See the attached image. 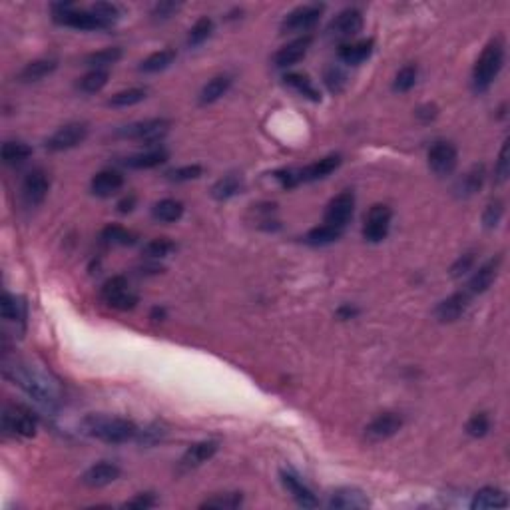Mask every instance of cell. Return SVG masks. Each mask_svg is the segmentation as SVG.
Returning a JSON list of instances; mask_svg holds the SVG:
<instances>
[{
    "mask_svg": "<svg viewBox=\"0 0 510 510\" xmlns=\"http://www.w3.org/2000/svg\"><path fill=\"white\" fill-rule=\"evenodd\" d=\"M459 164V152L451 142H437L429 150V168L437 175H449Z\"/></svg>",
    "mask_w": 510,
    "mask_h": 510,
    "instance_id": "cell-12",
    "label": "cell"
},
{
    "mask_svg": "<svg viewBox=\"0 0 510 510\" xmlns=\"http://www.w3.org/2000/svg\"><path fill=\"white\" fill-rule=\"evenodd\" d=\"M124 185V175L114 170H104V172H98L92 182H90V190L98 198H110L116 192H120Z\"/></svg>",
    "mask_w": 510,
    "mask_h": 510,
    "instance_id": "cell-23",
    "label": "cell"
},
{
    "mask_svg": "<svg viewBox=\"0 0 510 510\" xmlns=\"http://www.w3.org/2000/svg\"><path fill=\"white\" fill-rule=\"evenodd\" d=\"M152 215H154L155 222H162V223L178 222V220H182L183 215V203L178 202V200H172V198L160 200L158 203H154Z\"/></svg>",
    "mask_w": 510,
    "mask_h": 510,
    "instance_id": "cell-29",
    "label": "cell"
},
{
    "mask_svg": "<svg viewBox=\"0 0 510 510\" xmlns=\"http://www.w3.org/2000/svg\"><path fill=\"white\" fill-rule=\"evenodd\" d=\"M469 301H471L469 291H457V293L449 295V297L443 299V301L437 305L434 317H437V321H441V323H453V321H457V319L461 317L462 313L466 311Z\"/></svg>",
    "mask_w": 510,
    "mask_h": 510,
    "instance_id": "cell-16",
    "label": "cell"
},
{
    "mask_svg": "<svg viewBox=\"0 0 510 510\" xmlns=\"http://www.w3.org/2000/svg\"><path fill=\"white\" fill-rule=\"evenodd\" d=\"M32 155V148L24 142H6L2 146V162L6 165H19Z\"/></svg>",
    "mask_w": 510,
    "mask_h": 510,
    "instance_id": "cell-36",
    "label": "cell"
},
{
    "mask_svg": "<svg viewBox=\"0 0 510 510\" xmlns=\"http://www.w3.org/2000/svg\"><path fill=\"white\" fill-rule=\"evenodd\" d=\"M148 96V90L146 88H130V90H122L114 96L108 100V106L112 108H128L140 104L142 100H146Z\"/></svg>",
    "mask_w": 510,
    "mask_h": 510,
    "instance_id": "cell-38",
    "label": "cell"
},
{
    "mask_svg": "<svg viewBox=\"0 0 510 510\" xmlns=\"http://www.w3.org/2000/svg\"><path fill=\"white\" fill-rule=\"evenodd\" d=\"M172 251H175V243L170 241L168 238H155L150 243L144 245V255L150 257V260H160V257H165L170 255Z\"/></svg>",
    "mask_w": 510,
    "mask_h": 510,
    "instance_id": "cell-43",
    "label": "cell"
},
{
    "mask_svg": "<svg viewBox=\"0 0 510 510\" xmlns=\"http://www.w3.org/2000/svg\"><path fill=\"white\" fill-rule=\"evenodd\" d=\"M178 6H180V4H175V2H160V4H155L152 16H154L155 20H168L173 12L178 10Z\"/></svg>",
    "mask_w": 510,
    "mask_h": 510,
    "instance_id": "cell-54",
    "label": "cell"
},
{
    "mask_svg": "<svg viewBox=\"0 0 510 510\" xmlns=\"http://www.w3.org/2000/svg\"><path fill=\"white\" fill-rule=\"evenodd\" d=\"M403 427V419L397 413H383L375 417L371 423L365 427V439L369 443H381L391 439Z\"/></svg>",
    "mask_w": 510,
    "mask_h": 510,
    "instance_id": "cell-13",
    "label": "cell"
},
{
    "mask_svg": "<svg viewBox=\"0 0 510 510\" xmlns=\"http://www.w3.org/2000/svg\"><path fill=\"white\" fill-rule=\"evenodd\" d=\"M504 64V46L501 40H492L486 44V49L482 50V54L474 64L472 70V86L476 92L489 90L494 78L499 76Z\"/></svg>",
    "mask_w": 510,
    "mask_h": 510,
    "instance_id": "cell-3",
    "label": "cell"
},
{
    "mask_svg": "<svg viewBox=\"0 0 510 510\" xmlns=\"http://www.w3.org/2000/svg\"><path fill=\"white\" fill-rule=\"evenodd\" d=\"M509 142H504L501 148V155H499V162L494 168V180L496 183H504L509 180Z\"/></svg>",
    "mask_w": 510,
    "mask_h": 510,
    "instance_id": "cell-51",
    "label": "cell"
},
{
    "mask_svg": "<svg viewBox=\"0 0 510 510\" xmlns=\"http://www.w3.org/2000/svg\"><path fill=\"white\" fill-rule=\"evenodd\" d=\"M501 257H494V260H489L484 265H481L479 270L474 271V275L469 281V295H481L484 293L486 289L491 287L496 275H499V270H501Z\"/></svg>",
    "mask_w": 510,
    "mask_h": 510,
    "instance_id": "cell-20",
    "label": "cell"
},
{
    "mask_svg": "<svg viewBox=\"0 0 510 510\" xmlns=\"http://www.w3.org/2000/svg\"><path fill=\"white\" fill-rule=\"evenodd\" d=\"M489 431H491V419L484 413L472 414L471 419H469V423H466V433L474 437V439H482Z\"/></svg>",
    "mask_w": 510,
    "mask_h": 510,
    "instance_id": "cell-48",
    "label": "cell"
},
{
    "mask_svg": "<svg viewBox=\"0 0 510 510\" xmlns=\"http://www.w3.org/2000/svg\"><path fill=\"white\" fill-rule=\"evenodd\" d=\"M88 138V126L84 122H70L58 128L54 134L46 140L49 152H64L80 146Z\"/></svg>",
    "mask_w": 510,
    "mask_h": 510,
    "instance_id": "cell-9",
    "label": "cell"
},
{
    "mask_svg": "<svg viewBox=\"0 0 510 510\" xmlns=\"http://www.w3.org/2000/svg\"><path fill=\"white\" fill-rule=\"evenodd\" d=\"M373 46H375L373 39L359 40V42H353V44H343V46L339 49V58H341L345 64L357 66V64L365 62L367 58L373 54Z\"/></svg>",
    "mask_w": 510,
    "mask_h": 510,
    "instance_id": "cell-25",
    "label": "cell"
},
{
    "mask_svg": "<svg viewBox=\"0 0 510 510\" xmlns=\"http://www.w3.org/2000/svg\"><path fill=\"white\" fill-rule=\"evenodd\" d=\"M218 449H220V443H218V441H202V443L192 444V447L183 453L182 459H180V471L198 469L200 464L210 461L213 454L218 453Z\"/></svg>",
    "mask_w": 510,
    "mask_h": 510,
    "instance_id": "cell-19",
    "label": "cell"
},
{
    "mask_svg": "<svg viewBox=\"0 0 510 510\" xmlns=\"http://www.w3.org/2000/svg\"><path fill=\"white\" fill-rule=\"evenodd\" d=\"M323 80H325V86L329 88V92H333V94L343 92V88L347 86V74L339 66H329L325 70Z\"/></svg>",
    "mask_w": 510,
    "mask_h": 510,
    "instance_id": "cell-47",
    "label": "cell"
},
{
    "mask_svg": "<svg viewBox=\"0 0 510 510\" xmlns=\"http://www.w3.org/2000/svg\"><path fill=\"white\" fill-rule=\"evenodd\" d=\"M120 58H122V49L112 46V49L98 50V52H94V54H90V56L86 58V64L94 68V70H96V68H104V70H106V66L116 64Z\"/></svg>",
    "mask_w": 510,
    "mask_h": 510,
    "instance_id": "cell-42",
    "label": "cell"
},
{
    "mask_svg": "<svg viewBox=\"0 0 510 510\" xmlns=\"http://www.w3.org/2000/svg\"><path fill=\"white\" fill-rule=\"evenodd\" d=\"M212 32L213 20L210 19V16H202V19L198 20L192 29H190V32H188V46H192V49L200 46V44H203L205 40L212 36Z\"/></svg>",
    "mask_w": 510,
    "mask_h": 510,
    "instance_id": "cell-40",
    "label": "cell"
},
{
    "mask_svg": "<svg viewBox=\"0 0 510 510\" xmlns=\"http://www.w3.org/2000/svg\"><path fill=\"white\" fill-rule=\"evenodd\" d=\"M102 299L104 303H108L110 307L118 309V311H130L138 305V293L130 287V283L124 275H116L102 285Z\"/></svg>",
    "mask_w": 510,
    "mask_h": 510,
    "instance_id": "cell-5",
    "label": "cell"
},
{
    "mask_svg": "<svg viewBox=\"0 0 510 510\" xmlns=\"http://www.w3.org/2000/svg\"><path fill=\"white\" fill-rule=\"evenodd\" d=\"M502 213H504V208H502L501 200H494L486 205L484 210V215H482V222L486 228H496L499 222L502 220Z\"/></svg>",
    "mask_w": 510,
    "mask_h": 510,
    "instance_id": "cell-50",
    "label": "cell"
},
{
    "mask_svg": "<svg viewBox=\"0 0 510 510\" xmlns=\"http://www.w3.org/2000/svg\"><path fill=\"white\" fill-rule=\"evenodd\" d=\"M134 205H136V198L134 195H128V198H124L122 202L118 203V212L120 213L132 212V210H134Z\"/></svg>",
    "mask_w": 510,
    "mask_h": 510,
    "instance_id": "cell-55",
    "label": "cell"
},
{
    "mask_svg": "<svg viewBox=\"0 0 510 510\" xmlns=\"http://www.w3.org/2000/svg\"><path fill=\"white\" fill-rule=\"evenodd\" d=\"M241 502H243L241 492H223V494H215L212 499L202 502L200 509H238V506H241Z\"/></svg>",
    "mask_w": 510,
    "mask_h": 510,
    "instance_id": "cell-41",
    "label": "cell"
},
{
    "mask_svg": "<svg viewBox=\"0 0 510 510\" xmlns=\"http://www.w3.org/2000/svg\"><path fill=\"white\" fill-rule=\"evenodd\" d=\"M108 78H110V72L104 70V68H96V70H90L86 76L80 78L78 82V90L84 92V94H96L100 92L102 88L108 84Z\"/></svg>",
    "mask_w": 510,
    "mask_h": 510,
    "instance_id": "cell-35",
    "label": "cell"
},
{
    "mask_svg": "<svg viewBox=\"0 0 510 510\" xmlns=\"http://www.w3.org/2000/svg\"><path fill=\"white\" fill-rule=\"evenodd\" d=\"M54 20L62 26L74 30H106L108 26L92 10H74L70 4L54 6Z\"/></svg>",
    "mask_w": 510,
    "mask_h": 510,
    "instance_id": "cell-7",
    "label": "cell"
},
{
    "mask_svg": "<svg viewBox=\"0 0 510 510\" xmlns=\"http://www.w3.org/2000/svg\"><path fill=\"white\" fill-rule=\"evenodd\" d=\"M363 30V14L357 9H347L333 19L329 32L335 39H353Z\"/></svg>",
    "mask_w": 510,
    "mask_h": 510,
    "instance_id": "cell-15",
    "label": "cell"
},
{
    "mask_svg": "<svg viewBox=\"0 0 510 510\" xmlns=\"http://www.w3.org/2000/svg\"><path fill=\"white\" fill-rule=\"evenodd\" d=\"M231 86V78L230 76H215L212 78L205 86L202 88V92H200V104H213L215 100H220V98L230 90Z\"/></svg>",
    "mask_w": 510,
    "mask_h": 510,
    "instance_id": "cell-33",
    "label": "cell"
},
{
    "mask_svg": "<svg viewBox=\"0 0 510 510\" xmlns=\"http://www.w3.org/2000/svg\"><path fill=\"white\" fill-rule=\"evenodd\" d=\"M417 114H419V118H423L424 122H429V120H433L434 116H437V108H434V106H424V108H421V110H419Z\"/></svg>",
    "mask_w": 510,
    "mask_h": 510,
    "instance_id": "cell-57",
    "label": "cell"
},
{
    "mask_svg": "<svg viewBox=\"0 0 510 510\" xmlns=\"http://www.w3.org/2000/svg\"><path fill=\"white\" fill-rule=\"evenodd\" d=\"M341 165V155L339 154H331L321 158L317 162L309 164L307 168H303L301 172H297L299 183L301 182H317V180H323L327 178L329 173H333Z\"/></svg>",
    "mask_w": 510,
    "mask_h": 510,
    "instance_id": "cell-22",
    "label": "cell"
},
{
    "mask_svg": "<svg viewBox=\"0 0 510 510\" xmlns=\"http://www.w3.org/2000/svg\"><path fill=\"white\" fill-rule=\"evenodd\" d=\"M90 10H92L98 19L106 24L108 29H110L112 24H116V22H118V19H120V10H118V6L110 4V2H98V4H94V6H92Z\"/></svg>",
    "mask_w": 510,
    "mask_h": 510,
    "instance_id": "cell-49",
    "label": "cell"
},
{
    "mask_svg": "<svg viewBox=\"0 0 510 510\" xmlns=\"http://www.w3.org/2000/svg\"><path fill=\"white\" fill-rule=\"evenodd\" d=\"M241 188H243V182H241L240 175L238 173H228V175H223L222 180H218V182L213 183L212 198L218 200V202H225V200H230L233 195H238L241 192Z\"/></svg>",
    "mask_w": 510,
    "mask_h": 510,
    "instance_id": "cell-30",
    "label": "cell"
},
{
    "mask_svg": "<svg viewBox=\"0 0 510 510\" xmlns=\"http://www.w3.org/2000/svg\"><path fill=\"white\" fill-rule=\"evenodd\" d=\"M353 212H355V193L351 190H345L329 202L327 210H325V223L339 228V230H345L349 220L353 218Z\"/></svg>",
    "mask_w": 510,
    "mask_h": 510,
    "instance_id": "cell-10",
    "label": "cell"
},
{
    "mask_svg": "<svg viewBox=\"0 0 510 510\" xmlns=\"http://www.w3.org/2000/svg\"><path fill=\"white\" fill-rule=\"evenodd\" d=\"M0 313L2 317L9 321H22L24 319V303H20V299L12 297L10 293H4L2 303H0Z\"/></svg>",
    "mask_w": 510,
    "mask_h": 510,
    "instance_id": "cell-45",
    "label": "cell"
},
{
    "mask_svg": "<svg viewBox=\"0 0 510 510\" xmlns=\"http://www.w3.org/2000/svg\"><path fill=\"white\" fill-rule=\"evenodd\" d=\"M155 496L152 494V492H142V494H138V496H134L132 501L124 502L126 509H152V506H155Z\"/></svg>",
    "mask_w": 510,
    "mask_h": 510,
    "instance_id": "cell-52",
    "label": "cell"
},
{
    "mask_svg": "<svg viewBox=\"0 0 510 510\" xmlns=\"http://www.w3.org/2000/svg\"><path fill=\"white\" fill-rule=\"evenodd\" d=\"M2 371L4 377L10 379L14 385H19L24 393L32 397L36 403L44 404L49 409H56L62 404V387L54 377L40 369L34 363L16 357H2Z\"/></svg>",
    "mask_w": 510,
    "mask_h": 510,
    "instance_id": "cell-1",
    "label": "cell"
},
{
    "mask_svg": "<svg viewBox=\"0 0 510 510\" xmlns=\"http://www.w3.org/2000/svg\"><path fill=\"white\" fill-rule=\"evenodd\" d=\"M285 80V84L287 86H291L295 92H299L301 96L309 98V100H313V102H319L321 100V94L317 92V88L311 84V80H309L307 76H303V74H287V76L283 78Z\"/></svg>",
    "mask_w": 510,
    "mask_h": 510,
    "instance_id": "cell-39",
    "label": "cell"
},
{
    "mask_svg": "<svg viewBox=\"0 0 510 510\" xmlns=\"http://www.w3.org/2000/svg\"><path fill=\"white\" fill-rule=\"evenodd\" d=\"M343 230L339 228H333V225H319V228H313V230L307 231V235L303 238V241L311 245V248H323V245H329V243H335V241L341 238Z\"/></svg>",
    "mask_w": 510,
    "mask_h": 510,
    "instance_id": "cell-31",
    "label": "cell"
},
{
    "mask_svg": "<svg viewBox=\"0 0 510 510\" xmlns=\"http://www.w3.org/2000/svg\"><path fill=\"white\" fill-rule=\"evenodd\" d=\"M359 313V309L353 307V305H343V307H339L337 315L341 319H353Z\"/></svg>",
    "mask_w": 510,
    "mask_h": 510,
    "instance_id": "cell-56",
    "label": "cell"
},
{
    "mask_svg": "<svg viewBox=\"0 0 510 510\" xmlns=\"http://www.w3.org/2000/svg\"><path fill=\"white\" fill-rule=\"evenodd\" d=\"M170 126H172V122L165 120V118H150V120H142V122H134V124L120 128L116 136L126 138V140H138V142L152 144V142H158L168 134Z\"/></svg>",
    "mask_w": 510,
    "mask_h": 510,
    "instance_id": "cell-6",
    "label": "cell"
},
{
    "mask_svg": "<svg viewBox=\"0 0 510 510\" xmlns=\"http://www.w3.org/2000/svg\"><path fill=\"white\" fill-rule=\"evenodd\" d=\"M100 238L108 245H134L136 240H138L136 233L128 231L122 225H106L100 233Z\"/></svg>",
    "mask_w": 510,
    "mask_h": 510,
    "instance_id": "cell-37",
    "label": "cell"
},
{
    "mask_svg": "<svg viewBox=\"0 0 510 510\" xmlns=\"http://www.w3.org/2000/svg\"><path fill=\"white\" fill-rule=\"evenodd\" d=\"M482 182H484V165H474L462 175L461 182L457 183V192L462 198H469L481 190Z\"/></svg>",
    "mask_w": 510,
    "mask_h": 510,
    "instance_id": "cell-34",
    "label": "cell"
},
{
    "mask_svg": "<svg viewBox=\"0 0 510 510\" xmlns=\"http://www.w3.org/2000/svg\"><path fill=\"white\" fill-rule=\"evenodd\" d=\"M391 208L385 203H375L369 213L365 215V225H363V238L369 243H379L389 235V228H391Z\"/></svg>",
    "mask_w": 510,
    "mask_h": 510,
    "instance_id": "cell-8",
    "label": "cell"
},
{
    "mask_svg": "<svg viewBox=\"0 0 510 510\" xmlns=\"http://www.w3.org/2000/svg\"><path fill=\"white\" fill-rule=\"evenodd\" d=\"M2 429L14 437H24L30 439L36 434L39 429V419L30 409L22 404H6L2 411Z\"/></svg>",
    "mask_w": 510,
    "mask_h": 510,
    "instance_id": "cell-4",
    "label": "cell"
},
{
    "mask_svg": "<svg viewBox=\"0 0 510 510\" xmlns=\"http://www.w3.org/2000/svg\"><path fill=\"white\" fill-rule=\"evenodd\" d=\"M56 60H49V58L34 60V62H29L26 66L20 70L19 80L20 82H39L42 78L50 76L56 70Z\"/></svg>",
    "mask_w": 510,
    "mask_h": 510,
    "instance_id": "cell-28",
    "label": "cell"
},
{
    "mask_svg": "<svg viewBox=\"0 0 510 510\" xmlns=\"http://www.w3.org/2000/svg\"><path fill=\"white\" fill-rule=\"evenodd\" d=\"M471 506L474 510L479 509H504L509 506V499L501 489H494V486H484L481 491L474 494Z\"/></svg>",
    "mask_w": 510,
    "mask_h": 510,
    "instance_id": "cell-27",
    "label": "cell"
},
{
    "mask_svg": "<svg viewBox=\"0 0 510 510\" xmlns=\"http://www.w3.org/2000/svg\"><path fill=\"white\" fill-rule=\"evenodd\" d=\"M49 190H50L49 173L44 172V170H32V172L26 173V178H24V182H22V190H20V193H22L24 203L30 205V208H34V205H39V203L44 202V198L49 195Z\"/></svg>",
    "mask_w": 510,
    "mask_h": 510,
    "instance_id": "cell-14",
    "label": "cell"
},
{
    "mask_svg": "<svg viewBox=\"0 0 510 510\" xmlns=\"http://www.w3.org/2000/svg\"><path fill=\"white\" fill-rule=\"evenodd\" d=\"M120 466L114 462H98L82 474V484L90 489H102L120 479Z\"/></svg>",
    "mask_w": 510,
    "mask_h": 510,
    "instance_id": "cell-18",
    "label": "cell"
},
{
    "mask_svg": "<svg viewBox=\"0 0 510 510\" xmlns=\"http://www.w3.org/2000/svg\"><path fill=\"white\" fill-rule=\"evenodd\" d=\"M281 482H283V486L287 489V492L293 496V501L297 502L299 506H303V509H315L319 504L313 491L299 479L295 472L283 469V471H281Z\"/></svg>",
    "mask_w": 510,
    "mask_h": 510,
    "instance_id": "cell-17",
    "label": "cell"
},
{
    "mask_svg": "<svg viewBox=\"0 0 510 510\" xmlns=\"http://www.w3.org/2000/svg\"><path fill=\"white\" fill-rule=\"evenodd\" d=\"M175 56H178V54H175V50L173 49L158 50V52H154V54H150V56L146 58V60H142V64H140V72H146V74H155V72H162V70H165L168 66H172Z\"/></svg>",
    "mask_w": 510,
    "mask_h": 510,
    "instance_id": "cell-32",
    "label": "cell"
},
{
    "mask_svg": "<svg viewBox=\"0 0 510 510\" xmlns=\"http://www.w3.org/2000/svg\"><path fill=\"white\" fill-rule=\"evenodd\" d=\"M417 76H419V70L414 64H409V66H403L399 72H397L395 82H393V90L395 92H409L411 88L417 84Z\"/></svg>",
    "mask_w": 510,
    "mask_h": 510,
    "instance_id": "cell-44",
    "label": "cell"
},
{
    "mask_svg": "<svg viewBox=\"0 0 510 510\" xmlns=\"http://www.w3.org/2000/svg\"><path fill=\"white\" fill-rule=\"evenodd\" d=\"M82 431L88 437L100 439L104 443L120 444L128 443L138 437V427L128 419L120 417H106V414H90L82 421Z\"/></svg>",
    "mask_w": 510,
    "mask_h": 510,
    "instance_id": "cell-2",
    "label": "cell"
},
{
    "mask_svg": "<svg viewBox=\"0 0 510 510\" xmlns=\"http://www.w3.org/2000/svg\"><path fill=\"white\" fill-rule=\"evenodd\" d=\"M311 36L309 34H305V36H301V39L293 40V42H289V44H285L283 49H280L277 52H275V56H273V62H275V66L277 68H287V66H293V64H297L301 58L307 54L309 46H311Z\"/></svg>",
    "mask_w": 510,
    "mask_h": 510,
    "instance_id": "cell-21",
    "label": "cell"
},
{
    "mask_svg": "<svg viewBox=\"0 0 510 510\" xmlns=\"http://www.w3.org/2000/svg\"><path fill=\"white\" fill-rule=\"evenodd\" d=\"M323 6L319 4H309V6H299L293 12H289L285 20L281 22V32H305V30L313 29L321 19Z\"/></svg>",
    "mask_w": 510,
    "mask_h": 510,
    "instance_id": "cell-11",
    "label": "cell"
},
{
    "mask_svg": "<svg viewBox=\"0 0 510 510\" xmlns=\"http://www.w3.org/2000/svg\"><path fill=\"white\" fill-rule=\"evenodd\" d=\"M472 261H474V255H472V253H464V255L459 257V261L453 265L451 275H453V277H461V275H464V273L472 267Z\"/></svg>",
    "mask_w": 510,
    "mask_h": 510,
    "instance_id": "cell-53",
    "label": "cell"
},
{
    "mask_svg": "<svg viewBox=\"0 0 510 510\" xmlns=\"http://www.w3.org/2000/svg\"><path fill=\"white\" fill-rule=\"evenodd\" d=\"M203 173V168L198 164L192 165H182V168H175L165 173V178L170 182H190V180H198Z\"/></svg>",
    "mask_w": 510,
    "mask_h": 510,
    "instance_id": "cell-46",
    "label": "cell"
},
{
    "mask_svg": "<svg viewBox=\"0 0 510 510\" xmlns=\"http://www.w3.org/2000/svg\"><path fill=\"white\" fill-rule=\"evenodd\" d=\"M165 160H168V152H165L164 148H154V150H148V152H142V154L126 158L124 165L126 168H132V170H152V168L164 164Z\"/></svg>",
    "mask_w": 510,
    "mask_h": 510,
    "instance_id": "cell-26",
    "label": "cell"
},
{
    "mask_svg": "<svg viewBox=\"0 0 510 510\" xmlns=\"http://www.w3.org/2000/svg\"><path fill=\"white\" fill-rule=\"evenodd\" d=\"M327 506L329 509H367L369 499L363 491L353 489V486H345V489H337L331 494Z\"/></svg>",
    "mask_w": 510,
    "mask_h": 510,
    "instance_id": "cell-24",
    "label": "cell"
}]
</instances>
